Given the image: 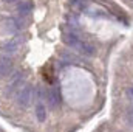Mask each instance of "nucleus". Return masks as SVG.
Masks as SVG:
<instances>
[{"mask_svg":"<svg viewBox=\"0 0 133 132\" xmlns=\"http://www.w3.org/2000/svg\"><path fill=\"white\" fill-rule=\"evenodd\" d=\"M19 45H20L19 37H14V39L8 40V42L3 45V51H5V53H16L17 48H19Z\"/></svg>","mask_w":133,"mask_h":132,"instance_id":"0eeeda50","label":"nucleus"},{"mask_svg":"<svg viewBox=\"0 0 133 132\" xmlns=\"http://www.w3.org/2000/svg\"><path fill=\"white\" fill-rule=\"evenodd\" d=\"M5 3H16V2H19V0H3Z\"/></svg>","mask_w":133,"mask_h":132,"instance_id":"f8f14e48","label":"nucleus"},{"mask_svg":"<svg viewBox=\"0 0 133 132\" xmlns=\"http://www.w3.org/2000/svg\"><path fill=\"white\" fill-rule=\"evenodd\" d=\"M46 97H48V101H50V106H51V107H56V106L61 103V97H59L57 89L48 90V92H46Z\"/></svg>","mask_w":133,"mask_h":132,"instance_id":"1a4fd4ad","label":"nucleus"},{"mask_svg":"<svg viewBox=\"0 0 133 132\" xmlns=\"http://www.w3.org/2000/svg\"><path fill=\"white\" fill-rule=\"evenodd\" d=\"M79 39H81V37L74 33H65L64 34V42H65L66 45H70V47H76V44H77Z\"/></svg>","mask_w":133,"mask_h":132,"instance_id":"9d476101","label":"nucleus"},{"mask_svg":"<svg viewBox=\"0 0 133 132\" xmlns=\"http://www.w3.org/2000/svg\"><path fill=\"white\" fill-rule=\"evenodd\" d=\"M74 48H77L81 53H84V55H88V56H93V55H96V47H95L93 44H90V42L84 40V39H79Z\"/></svg>","mask_w":133,"mask_h":132,"instance_id":"7ed1b4c3","label":"nucleus"},{"mask_svg":"<svg viewBox=\"0 0 133 132\" xmlns=\"http://www.w3.org/2000/svg\"><path fill=\"white\" fill-rule=\"evenodd\" d=\"M33 98V93H31V86L30 84H25L22 89H19V93H17V103L23 107H26L30 104V101Z\"/></svg>","mask_w":133,"mask_h":132,"instance_id":"f03ea898","label":"nucleus"},{"mask_svg":"<svg viewBox=\"0 0 133 132\" xmlns=\"http://www.w3.org/2000/svg\"><path fill=\"white\" fill-rule=\"evenodd\" d=\"M22 82H23V75H22V73H14V75L11 76L8 86H6V89H5V97H11V95L20 87Z\"/></svg>","mask_w":133,"mask_h":132,"instance_id":"f257e3e1","label":"nucleus"},{"mask_svg":"<svg viewBox=\"0 0 133 132\" xmlns=\"http://www.w3.org/2000/svg\"><path fill=\"white\" fill-rule=\"evenodd\" d=\"M37 106H36V117L40 123H43L46 120V110H45V104L42 103V98H37Z\"/></svg>","mask_w":133,"mask_h":132,"instance_id":"423d86ee","label":"nucleus"},{"mask_svg":"<svg viewBox=\"0 0 133 132\" xmlns=\"http://www.w3.org/2000/svg\"><path fill=\"white\" fill-rule=\"evenodd\" d=\"M12 61L6 56H2L0 58V78H5V76H9L11 71H12Z\"/></svg>","mask_w":133,"mask_h":132,"instance_id":"20e7f679","label":"nucleus"},{"mask_svg":"<svg viewBox=\"0 0 133 132\" xmlns=\"http://www.w3.org/2000/svg\"><path fill=\"white\" fill-rule=\"evenodd\" d=\"M42 75H43V79H45L46 82H50V84L54 82V68H53V64H51V62H48L46 65L43 67Z\"/></svg>","mask_w":133,"mask_h":132,"instance_id":"39448f33","label":"nucleus"},{"mask_svg":"<svg viewBox=\"0 0 133 132\" xmlns=\"http://www.w3.org/2000/svg\"><path fill=\"white\" fill-rule=\"evenodd\" d=\"M31 11H33V2H22L19 5V8H17V13L22 17H26Z\"/></svg>","mask_w":133,"mask_h":132,"instance_id":"6e6552de","label":"nucleus"},{"mask_svg":"<svg viewBox=\"0 0 133 132\" xmlns=\"http://www.w3.org/2000/svg\"><path fill=\"white\" fill-rule=\"evenodd\" d=\"M125 93H127V98L130 99V101H133V86H132V87H129V89L125 90Z\"/></svg>","mask_w":133,"mask_h":132,"instance_id":"9b49d317","label":"nucleus"}]
</instances>
